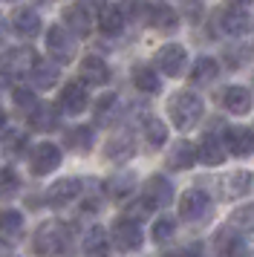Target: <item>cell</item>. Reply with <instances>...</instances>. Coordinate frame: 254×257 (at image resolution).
<instances>
[{"instance_id":"cell-1","label":"cell","mask_w":254,"mask_h":257,"mask_svg":"<svg viewBox=\"0 0 254 257\" xmlns=\"http://www.w3.org/2000/svg\"><path fill=\"white\" fill-rule=\"evenodd\" d=\"M202 113H205L202 98H199L194 90H179V93H176L171 101H168V116H171L173 127L182 130V133L194 130L196 124H199Z\"/></svg>"},{"instance_id":"cell-2","label":"cell","mask_w":254,"mask_h":257,"mask_svg":"<svg viewBox=\"0 0 254 257\" xmlns=\"http://www.w3.org/2000/svg\"><path fill=\"white\" fill-rule=\"evenodd\" d=\"M173 199V185L168 182V176L162 174H153L145 182V191H142V199L136 202V208L130 211V214H124V217H130V220H136V217H148L150 211H159L165 208V205H171Z\"/></svg>"},{"instance_id":"cell-3","label":"cell","mask_w":254,"mask_h":257,"mask_svg":"<svg viewBox=\"0 0 254 257\" xmlns=\"http://www.w3.org/2000/svg\"><path fill=\"white\" fill-rule=\"evenodd\" d=\"M67 243H69L67 225L58 220H46L32 237V248L38 257H61L67 251Z\"/></svg>"},{"instance_id":"cell-4","label":"cell","mask_w":254,"mask_h":257,"mask_svg":"<svg viewBox=\"0 0 254 257\" xmlns=\"http://www.w3.org/2000/svg\"><path fill=\"white\" fill-rule=\"evenodd\" d=\"M110 240L118 251H136L145 234H142V225L139 220H130V217H115L113 228H110Z\"/></svg>"},{"instance_id":"cell-5","label":"cell","mask_w":254,"mask_h":257,"mask_svg":"<svg viewBox=\"0 0 254 257\" xmlns=\"http://www.w3.org/2000/svg\"><path fill=\"white\" fill-rule=\"evenodd\" d=\"M211 214V197L202 188H188L179 197V217L185 222H202Z\"/></svg>"},{"instance_id":"cell-6","label":"cell","mask_w":254,"mask_h":257,"mask_svg":"<svg viewBox=\"0 0 254 257\" xmlns=\"http://www.w3.org/2000/svg\"><path fill=\"white\" fill-rule=\"evenodd\" d=\"M38 64V55H35L32 47H18L9 49L3 58H0V70L6 72L9 78H29L32 67Z\"/></svg>"},{"instance_id":"cell-7","label":"cell","mask_w":254,"mask_h":257,"mask_svg":"<svg viewBox=\"0 0 254 257\" xmlns=\"http://www.w3.org/2000/svg\"><path fill=\"white\" fill-rule=\"evenodd\" d=\"M29 168H32L35 176H46L61 168V148L52 145V142H41L35 145L32 153H29Z\"/></svg>"},{"instance_id":"cell-8","label":"cell","mask_w":254,"mask_h":257,"mask_svg":"<svg viewBox=\"0 0 254 257\" xmlns=\"http://www.w3.org/2000/svg\"><path fill=\"white\" fill-rule=\"evenodd\" d=\"M75 47H78L75 35H69L64 26H52L46 32V49H49L52 61H58V64H69L75 58Z\"/></svg>"},{"instance_id":"cell-9","label":"cell","mask_w":254,"mask_h":257,"mask_svg":"<svg viewBox=\"0 0 254 257\" xmlns=\"http://www.w3.org/2000/svg\"><path fill=\"white\" fill-rule=\"evenodd\" d=\"M156 67H159L162 75H168V78H179L185 72V67H188V52H185V47H179V44H165V47L156 52Z\"/></svg>"},{"instance_id":"cell-10","label":"cell","mask_w":254,"mask_h":257,"mask_svg":"<svg viewBox=\"0 0 254 257\" xmlns=\"http://www.w3.org/2000/svg\"><path fill=\"white\" fill-rule=\"evenodd\" d=\"M219 188H222V197L225 199H242L254 194V174L251 171H231L228 176L219 179Z\"/></svg>"},{"instance_id":"cell-11","label":"cell","mask_w":254,"mask_h":257,"mask_svg":"<svg viewBox=\"0 0 254 257\" xmlns=\"http://www.w3.org/2000/svg\"><path fill=\"white\" fill-rule=\"evenodd\" d=\"M78 197H81V179H75V176H64V179L52 182V188L46 191V202L52 208H64L69 202H75Z\"/></svg>"},{"instance_id":"cell-12","label":"cell","mask_w":254,"mask_h":257,"mask_svg":"<svg viewBox=\"0 0 254 257\" xmlns=\"http://www.w3.org/2000/svg\"><path fill=\"white\" fill-rule=\"evenodd\" d=\"M217 29L228 38H240L248 32V15L237 6H225L217 12Z\"/></svg>"},{"instance_id":"cell-13","label":"cell","mask_w":254,"mask_h":257,"mask_svg":"<svg viewBox=\"0 0 254 257\" xmlns=\"http://www.w3.org/2000/svg\"><path fill=\"white\" fill-rule=\"evenodd\" d=\"M78 75H81L84 87H104V84L110 81V67L98 55H87V58H81Z\"/></svg>"},{"instance_id":"cell-14","label":"cell","mask_w":254,"mask_h":257,"mask_svg":"<svg viewBox=\"0 0 254 257\" xmlns=\"http://www.w3.org/2000/svg\"><path fill=\"white\" fill-rule=\"evenodd\" d=\"M90 104V95H87V87L81 81H67L64 84V90H61V110L64 113H72V116H78L84 113Z\"/></svg>"},{"instance_id":"cell-15","label":"cell","mask_w":254,"mask_h":257,"mask_svg":"<svg viewBox=\"0 0 254 257\" xmlns=\"http://www.w3.org/2000/svg\"><path fill=\"white\" fill-rule=\"evenodd\" d=\"M145 24H150L159 32H176L179 29V15L173 12L168 3H156V6H145Z\"/></svg>"},{"instance_id":"cell-16","label":"cell","mask_w":254,"mask_h":257,"mask_svg":"<svg viewBox=\"0 0 254 257\" xmlns=\"http://www.w3.org/2000/svg\"><path fill=\"white\" fill-rule=\"evenodd\" d=\"M9 21H12V29H15L18 38H23V41H32V38L41 32V15L35 12V9H29V6L15 9Z\"/></svg>"},{"instance_id":"cell-17","label":"cell","mask_w":254,"mask_h":257,"mask_svg":"<svg viewBox=\"0 0 254 257\" xmlns=\"http://www.w3.org/2000/svg\"><path fill=\"white\" fill-rule=\"evenodd\" d=\"M133 153H136V139H133V133H127V130L113 133V136L107 139V145H104V156H107L110 162H127Z\"/></svg>"},{"instance_id":"cell-18","label":"cell","mask_w":254,"mask_h":257,"mask_svg":"<svg viewBox=\"0 0 254 257\" xmlns=\"http://www.w3.org/2000/svg\"><path fill=\"white\" fill-rule=\"evenodd\" d=\"M222 145H225V153H234V156H251L254 153V130L228 127L225 136H222Z\"/></svg>"},{"instance_id":"cell-19","label":"cell","mask_w":254,"mask_h":257,"mask_svg":"<svg viewBox=\"0 0 254 257\" xmlns=\"http://www.w3.org/2000/svg\"><path fill=\"white\" fill-rule=\"evenodd\" d=\"M196 162L208 165V168H217V165L225 162V145H222V136H214V133L202 136L199 148H196Z\"/></svg>"},{"instance_id":"cell-20","label":"cell","mask_w":254,"mask_h":257,"mask_svg":"<svg viewBox=\"0 0 254 257\" xmlns=\"http://www.w3.org/2000/svg\"><path fill=\"white\" fill-rule=\"evenodd\" d=\"M26 116H29V127L41 130V133H49V130H55L58 124H61V113H58V107L46 104V101H38Z\"/></svg>"},{"instance_id":"cell-21","label":"cell","mask_w":254,"mask_h":257,"mask_svg":"<svg viewBox=\"0 0 254 257\" xmlns=\"http://www.w3.org/2000/svg\"><path fill=\"white\" fill-rule=\"evenodd\" d=\"M222 104H225V110L234 113V116H245V113H251V104H254L251 90H248V87H242V84H234V87L225 90Z\"/></svg>"},{"instance_id":"cell-22","label":"cell","mask_w":254,"mask_h":257,"mask_svg":"<svg viewBox=\"0 0 254 257\" xmlns=\"http://www.w3.org/2000/svg\"><path fill=\"white\" fill-rule=\"evenodd\" d=\"M64 21H67L64 29L75 38H84V35L92 32V18H90V12H87V6H81V3L69 6L67 12H64Z\"/></svg>"},{"instance_id":"cell-23","label":"cell","mask_w":254,"mask_h":257,"mask_svg":"<svg viewBox=\"0 0 254 257\" xmlns=\"http://www.w3.org/2000/svg\"><path fill=\"white\" fill-rule=\"evenodd\" d=\"M84 257H110V234L101 225H92L84 234Z\"/></svg>"},{"instance_id":"cell-24","label":"cell","mask_w":254,"mask_h":257,"mask_svg":"<svg viewBox=\"0 0 254 257\" xmlns=\"http://www.w3.org/2000/svg\"><path fill=\"white\" fill-rule=\"evenodd\" d=\"M219 75V64L214 58H202L194 61V67H191V87H208V84H214Z\"/></svg>"},{"instance_id":"cell-25","label":"cell","mask_w":254,"mask_h":257,"mask_svg":"<svg viewBox=\"0 0 254 257\" xmlns=\"http://www.w3.org/2000/svg\"><path fill=\"white\" fill-rule=\"evenodd\" d=\"M194 162H196V148L185 139H179L168 153V165L173 171H188V168H194Z\"/></svg>"},{"instance_id":"cell-26","label":"cell","mask_w":254,"mask_h":257,"mask_svg":"<svg viewBox=\"0 0 254 257\" xmlns=\"http://www.w3.org/2000/svg\"><path fill=\"white\" fill-rule=\"evenodd\" d=\"M133 84H136V90H142V93H148V95H156L162 90L159 72L153 70V67H148V64H136L133 67Z\"/></svg>"},{"instance_id":"cell-27","label":"cell","mask_w":254,"mask_h":257,"mask_svg":"<svg viewBox=\"0 0 254 257\" xmlns=\"http://www.w3.org/2000/svg\"><path fill=\"white\" fill-rule=\"evenodd\" d=\"M133 188H136V174H133V171L115 174V176H110V179L104 182L107 197H113V199H127L130 194H133Z\"/></svg>"},{"instance_id":"cell-28","label":"cell","mask_w":254,"mask_h":257,"mask_svg":"<svg viewBox=\"0 0 254 257\" xmlns=\"http://www.w3.org/2000/svg\"><path fill=\"white\" fill-rule=\"evenodd\" d=\"M98 29L104 35H118L124 29V12L118 6H104L98 12Z\"/></svg>"},{"instance_id":"cell-29","label":"cell","mask_w":254,"mask_h":257,"mask_svg":"<svg viewBox=\"0 0 254 257\" xmlns=\"http://www.w3.org/2000/svg\"><path fill=\"white\" fill-rule=\"evenodd\" d=\"M217 254L219 257H251L245 240H242L240 234H234V231H225L222 237H219V251Z\"/></svg>"},{"instance_id":"cell-30","label":"cell","mask_w":254,"mask_h":257,"mask_svg":"<svg viewBox=\"0 0 254 257\" xmlns=\"http://www.w3.org/2000/svg\"><path fill=\"white\" fill-rule=\"evenodd\" d=\"M64 145H67L69 151H75V153H90V151H92V130L84 127V124H81V127L67 130Z\"/></svg>"},{"instance_id":"cell-31","label":"cell","mask_w":254,"mask_h":257,"mask_svg":"<svg viewBox=\"0 0 254 257\" xmlns=\"http://www.w3.org/2000/svg\"><path fill=\"white\" fill-rule=\"evenodd\" d=\"M231 231L234 234H248V237H254V205H248V208H237L234 214H231Z\"/></svg>"},{"instance_id":"cell-32","label":"cell","mask_w":254,"mask_h":257,"mask_svg":"<svg viewBox=\"0 0 254 257\" xmlns=\"http://www.w3.org/2000/svg\"><path fill=\"white\" fill-rule=\"evenodd\" d=\"M29 78H32L35 87L46 90V87H52V84L58 81V67L55 64H46V61H38L32 67V72H29Z\"/></svg>"},{"instance_id":"cell-33","label":"cell","mask_w":254,"mask_h":257,"mask_svg":"<svg viewBox=\"0 0 254 257\" xmlns=\"http://www.w3.org/2000/svg\"><path fill=\"white\" fill-rule=\"evenodd\" d=\"M115 107H118V95L115 93H104L101 98L95 101V107H92V110H95V113H92L95 121H98V124H110V121L115 118V113H113Z\"/></svg>"},{"instance_id":"cell-34","label":"cell","mask_w":254,"mask_h":257,"mask_svg":"<svg viewBox=\"0 0 254 257\" xmlns=\"http://www.w3.org/2000/svg\"><path fill=\"white\" fill-rule=\"evenodd\" d=\"M0 234L6 237H21L23 234V214L15 208H3L0 211Z\"/></svg>"},{"instance_id":"cell-35","label":"cell","mask_w":254,"mask_h":257,"mask_svg":"<svg viewBox=\"0 0 254 257\" xmlns=\"http://www.w3.org/2000/svg\"><path fill=\"white\" fill-rule=\"evenodd\" d=\"M145 142L150 148H162L168 142V124L162 118H148L145 121Z\"/></svg>"},{"instance_id":"cell-36","label":"cell","mask_w":254,"mask_h":257,"mask_svg":"<svg viewBox=\"0 0 254 257\" xmlns=\"http://www.w3.org/2000/svg\"><path fill=\"white\" fill-rule=\"evenodd\" d=\"M173 234H176V220H173V217H168V214H165V217H159V220H156V225H153V240H156L159 245H165Z\"/></svg>"},{"instance_id":"cell-37","label":"cell","mask_w":254,"mask_h":257,"mask_svg":"<svg viewBox=\"0 0 254 257\" xmlns=\"http://www.w3.org/2000/svg\"><path fill=\"white\" fill-rule=\"evenodd\" d=\"M0 145H3L6 153H21L23 148H26V136H23L21 130H6V133L0 136Z\"/></svg>"},{"instance_id":"cell-38","label":"cell","mask_w":254,"mask_h":257,"mask_svg":"<svg viewBox=\"0 0 254 257\" xmlns=\"http://www.w3.org/2000/svg\"><path fill=\"white\" fill-rule=\"evenodd\" d=\"M18 174L12 171V168H6V171H0V197L6 199V197H12L15 191H18Z\"/></svg>"},{"instance_id":"cell-39","label":"cell","mask_w":254,"mask_h":257,"mask_svg":"<svg viewBox=\"0 0 254 257\" xmlns=\"http://www.w3.org/2000/svg\"><path fill=\"white\" fill-rule=\"evenodd\" d=\"M12 95H15V104L21 107L23 113H29V110L38 104V98H35V93L29 90V87H15V93Z\"/></svg>"},{"instance_id":"cell-40","label":"cell","mask_w":254,"mask_h":257,"mask_svg":"<svg viewBox=\"0 0 254 257\" xmlns=\"http://www.w3.org/2000/svg\"><path fill=\"white\" fill-rule=\"evenodd\" d=\"M251 0H228V6H237V9H242V6H248Z\"/></svg>"},{"instance_id":"cell-41","label":"cell","mask_w":254,"mask_h":257,"mask_svg":"<svg viewBox=\"0 0 254 257\" xmlns=\"http://www.w3.org/2000/svg\"><path fill=\"white\" fill-rule=\"evenodd\" d=\"M3 127H6V110L0 107V133H3Z\"/></svg>"},{"instance_id":"cell-42","label":"cell","mask_w":254,"mask_h":257,"mask_svg":"<svg viewBox=\"0 0 254 257\" xmlns=\"http://www.w3.org/2000/svg\"><path fill=\"white\" fill-rule=\"evenodd\" d=\"M6 84H9V75H6V72L0 70V90H3V87H6Z\"/></svg>"},{"instance_id":"cell-43","label":"cell","mask_w":254,"mask_h":257,"mask_svg":"<svg viewBox=\"0 0 254 257\" xmlns=\"http://www.w3.org/2000/svg\"><path fill=\"white\" fill-rule=\"evenodd\" d=\"M3 38H6V24H3V18H0V44H3Z\"/></svg>"},{"instance_id":"cell-44","label":"cell","mask_w":254,"mask_h":257,"mask_svg":"<svg viewBox=\"0 0 254 257\" xmlns=\"http://www.w3.org/2000/svg\"><path fill=\"white\" fill-rule=\"evenodd\" d=\"M6 257H15V254H6Z\"/></svg>"}]
</instances>
